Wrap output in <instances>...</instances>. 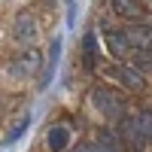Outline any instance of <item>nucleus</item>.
Returning a JSON list of instances; mask_svg holds the SVG:
<instances>
[{
  "label": "nucleus",
  "instance_id": "nucleus-1",
  "mask_svg": "<svg viewBox=\"0 0 152 152\" xmlns=\"http://www.w3.org/2000/svg\"><path fill=\"white\" fill-rule=\"evenodd\" d=\"M91 104L104 113V119L110 122H122L125 116H128V110H125V100L116 94V91H110L107 85H97L91 88Z\"/></svg>",
  "mask_w": 152,
  "mask_h": 152
},
{
  "label": "nucleus",
  "instance_id": "nucleus-2",
  "mask_svg": "<svg viewBox=\"0 0 152 152\" xmlns=\"http://www.w3.org/2000/svg\"><path fill=\"white\" fill-rule=\"evenodd\" d=\"M43 67V55L40 49H24V52L9 64V73L12 76H21V79H28V76H37Z\"/></svg>",
  "mask_w": 152,
  "mask_h": 152
},
{
  "label": "nucleus",
  "instance_id": "nucleus-3",
  "mask_svg": "<svg viewBox=\"0 0 152 152\" xmlns=\"http://www.w3.org/2000/svg\"><path fill=\"white\" fill-rule=\"evenodd\" d=\"M12 37L18 43H37L40 28H37V15L34 12H18L15 21H12Z\"/></svg>",
  "mask_w": 152,
  "mask_h": 152
},
{
  "label": "nucleus",
  "instance_id": "nucleus-4",
  "mask_svg": "<svg viewBox=\"0 0 152 152\" xmlns=\"http://www.w3.org/2000/svg\"><path fill=\"white\" fill-rule=\"evenodd\" d=\"M113 73V79H119L128 91H143L146 88V79H143V73L140 67H131V64H116V67H110Z\"/></svg>",
  "mask_w": 152,
  "mask_h": 152
},
{
  "label": "nucleus",
  "instance_id": "nucleus-5",
  "mask_svg": "<svg viewBox=\"0 0 152 152\" xmlns=\"http://www.w3.org/2000/svg\"><path fill=\"white\" fill-rule=\"evenodd\" d=\"M104 46H107V52L113 58H119V61H125L131 55V49H134L125 31H110V28H104Z\"/></svg>",
  "mask_w": 152,
  "mask_h": 152
},
{
  "label": "nucleus",
  "instance_id": "nucleus-6",
  "mask_svg": "<svg viewBox=\"0 0 152 152\" xmlns=\"http://www.w3.org/2000/svg\"><path fill=\"white\" fill-rule=\"evenodd\" d=\"M119 131H122V137H125V143L134 146V149H146V146L152 143L149 137L143 134V128H140V122H137V119H128V116H125V119L119 122Z\"/></svg>",
  "mask_w": 152,
  "mask_h": 152
},
{
  "label": "nucleus",
  "instance_id": "nucleus-7",
  "mask_svg": "<svg viewBox=\"0 0 152 152\" xmlns=\"http://www.w3.org/2000/svg\"><path fill=\"white\" fill-rule=\"evenodd\" d=\"M46 146H49V152H67V146H70V128H67V125H52V128L46 131Z\"/></svg>",
  "mask_w": 152,
  "mask_h": 152
},
{
  "label": "nucleus",
  "instance_id": "nucleus-8",
  "mask_svg": "<svg viewBox=\"0 0 152 152\" xmlns=\"http://www.w3.org/2000/svg\"><path fill=\"white\" fill-rule=\"evenodd\" d=\"M125 34H128V40H131V46L137 52H152V28L149 24H134Z\"/></svg>",
  "mask_w": 152,
  "mask_h": 152
},
{
  "label": "nucleus",
  "instance_id": "nucleus-9",
  "mask_svg": "<svg viewBox=\"0 0 152 152\" xmlns=\"http://www.w3.org/2000/svg\"><path fill=\"white\" fill-rule=\"evenodd\" d=\"M110 3H113V12H116L119 18H125V21H134V18L143 15L140 0H110Z\"/></svg>",
  "mask_w": 152,
  "mask_h": 152
},
{
  "label": "nucleus",
  "instance_id": "nucleus-10",
  "mask_svg": "<svg viewBox=\"0 0 152 152\" xmlns=\"http://www.w3.org/2000/svg\"><path fill=\"white\" fill-rule=\"evenodd\" d=\"M58 55H61V40L55 37V43H52V55H49V67H46V76H43V85H49V79H52L55 64H58Z\"/></svg>",
  "mask_w": 152,
  "mask_h": 152
},
{
  "label": "nucleus",
  "instance_id": "nucleus-11",
  "mask_svg": "<svg viewBox=\"0 0 152 152\" xmlns=\"http://www.w3.org/2000/svg\"><path fill=\"white\" fill-rule=\"evenodd\" d=\"M28 125H31V116H24V119H18V125H15V128H12V131H9V137H6V143L12 146V143H15L18 137L24 134V131H28Z\"/></svg>",
  "mask_w": 152,
  "mask_h": 152
},
{
  "label": "nucleus",
  "instance_id": "nucleus-12",
  "mask_svg": "<svg viewBox=\"0 0 152 152\" xmlns=\"http://www.w3.org/2000/svg\"><path fill=\"white\" fill-rule=\"evenodd\" d=\"M137 122H140V128H143V134L152 140V113H140L137 116Z\"/></svg>",
  "mask_w": 152,
  "mask_h": 152
},
{
  "label": "nucleus",
  "instance_id": "nucleus-13",
  "mask_svg": "<svg viewBox=\"0 0 152 152\" xmlns=\"http://www.w3.org/2000/svg\"><path fill=\"white\" fill-rule=\"evenodd\" d=\"M73 152H107L100 143H88V140H82L79 146H73Z\"/></svg>",
  "mask_w": 152,
  "mask_h": 152
},
{
  "label": "nucleus",
  "instance_id": "nucleus-14",
  "mask_svg": "<svg viewBox=\"0 0 152 152\" xmlns=\"http://www.w3.org/2000/svg\"><path fill=\"white\" fill-rule=\"evenodd\" d=\"M149 6H152V0H149Z\"/></svg>",
  "mask_w": 152,
  "mask_h": 152
}]
</instances>
